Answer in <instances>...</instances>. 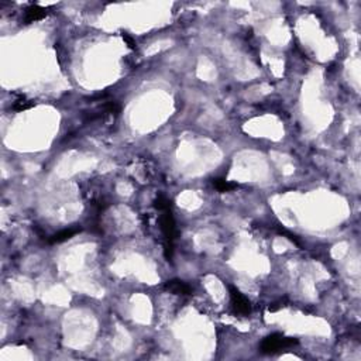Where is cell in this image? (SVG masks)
Returning <instances> with one entry per match:
<instances>
[{"label":"cell","instance_id":"cell-1","mask_svg":"<svg viewBox=\"0 0 361 361\" xmlns=\"http://www.w3.org/2000/svg\"><path fill=\"white\" fill-rule=\"evenodd\" d=\"M160 212V226L161 231L164 234V253H165V258L171 261L172 255H174V241H175V236H177L175 220H174V215H172L171 208L162 209Z\"/></svg>","mask_w":361,"mask_h":361},{"label":"cell","instance_id":"cell-2","mask_svg":"<svg viewBox=\"0 0 361 361\" xmlns=\"http://www.w3.org/2000/svg\"><path fill=\"white\" fill-rule=\"evenodd\" d=\"M296 344H298V340L293 337H285L281 333H272L261 341L260 350L262 354H274V353L293 347Z\"/></svg>","mask_w":361,"mask_h":361},{"label":"cell","instance_id":"cell-3","mask_svg":"<svg viewBox=\"0 0 361 361\" xmlns=\"http://www.w3.org/2000/svg\"><path fill=\"white\" fill-rule=\"evenodd\" d=\"M229 292H230V301L233 305V309L237 315L240 316H247L251 313V303L250 301L241 293L236 287L229 285Z\"/></svg>","mask_w":361,"mask_h":361},{"label":"cell","instance_id":"cell-4","mask_svg":"<svg viewBox=\"0 0 361 361\" xmlns=\"http://www.w3.org/2000/svg\"><path fill=\"white\" fill-rule=\"evenodd\" d=\"M80 231V227H68V229H64V230L58 231L55 234H52L50 239H48V243L50 244H57V243H64V241L70 240L72 239L75 234H78Z\"/></svg>","mask_w":361,"mask_h":361},{"label":"cell","instance_id":"cell-5","mask_svg":"<svg viewBox=\"0 0 361 361\" xmlns=\"http://www.w3.org/2000/svg\"><path fill=\"white\" fill-rule=\"evenodd\" d=\"M165 288L172 293H177V295H189L192 292L191 287L180 280H171L165 284Z\"/></svg>","mask_w":361,"mask_h":361},{"label":"cell","instance_id":"cell-6","mask_svg":"<svg viewBox=\"0 0 361 361\" xmlns=\"http://www.w3.org/2000/svg\"><path fill=\"white\" fill-rule=\"evenodd\" d=\"M47 16V10L41 6H31L26 10V17H24V23L26 24H30V23H34V21L42 20L44 17Z\"/></svg>","mask_w":361,"mask_h":361},{"label":"cell","instance_id":"cell-7","mask_svg":"<svg viewBox=\"0 0 361 361\" xmlns=\"http://www.w3.org/2000/svg\"><path fill=\"white\" fill-rule=\"evenodd\" d=\"M213 186L219 192H230L237 188V183H231L223 178H217V180H213Z\"/></svg>","mask_w":361,"mask_h":361},{"label":"cell","instance_id":"cell-8","mask_svg":"<svg viewBox=\"0 0 361 361\" xmlns=\"http://www.w3.org/2000/svg\"><path fill=\"white\" fill-rule=\"evenodd\" d=\"M34 106V102L33 101H29V99H26L24 96H20L19 99H16L14 103H13V110L16 111H24V110H29Z\"/></svg>","mask_w":361,"mask_h":361},{"label":"cell","instance_id":"cell-9","mask_svg":"<svg viewBox=\"0 0 361 361\" xmlns=\"http://www.w3.org/2000/svg\"><path fill=\"white\" fill-rule=\"evenodd\" d=\"M278 233L280 234H282V236H287V239H289L291 241H293L296 246H299L301 247V243L298 241V239H296V236L295 234H292L291 231H288L287 229H284V227H278Z\"/></svg>","mask_w":361,"mask_h":361},{"label":"cell","instance_id":"cell-10","mask_svg":"<svg viewBox=\"0 0 361 361\" xmlns=\"http://www.w3.org/2000/svg\"><path fill=\"white\" fill-rule=\"evenodd\" d=\"M121 37H123V40H124V41H126V42H127V45L130 47L131 50H136V41L133 40V38H131V37H130V36H129V34H126V33H123V34H121Z\"/></svg>","mask_w":361,"mask_h":361}]
</instances>
